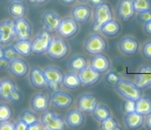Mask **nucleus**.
<instances>
[{
    "mask_svg": "<svg viewBox=\"0 0 151 130\" xmlns=\"http://www.w3.org/2000/svg\"><path fill=\"white\" fill-rule=\"evenodd\" d=\"M114 86L116 91L124 98L137 101L142 96V89H140L136 84L132 83L127 79H121Z\"/></svg>",
    "mask_w": 151,
    "mask_h": 130,
    "instance_id": "nucleus-1",
    "label": "nucleus"
},
{
    "mask_svg": "<svg viewBox=\"0 0 151 130\" xmlns=\"http://www.w3.org/2000/svg\"><path fill=\"white\" fill-rule=\"evenodd\" d=\"M111 19H112V13L110 6L107 4L103 3L102 4L95 7L93 29L94 31H100L101 28Z\"/></svg>",
    "mask_w": 151,
    "mask_h": 130,
    "instance_id": "nucleus-2",
    "label": "nucleus"
},
{
    "mask_svg": "<svg viewBox=\"0 0 151 130\" xmlns=\"http://www.w3.org/2000/svg\"><path fill=\"white\" fill-rule=\"evenodd\" d=\"M42 123L47 130L65 129V122L63 120L52 110H44L42 116Z\"/></svg>",
    "mask_w": 151,
    "mask_h": 130,
    "instance_id": "nucleus-3",
    "label": "nucleus"
},
{
    "mask_svg": "<svg viewBox=\"0 0 151 130\" xmlns=\"http://www.w3.org/2000/svg\"><path fill=\"white\" fill-rule=\"evenodd\" d=\"M47 52L52 59H62L68 52V45L61 38H52Z\"/></svg>",
    "mask_w": 151,
    "mask_h": 130,
    "instance_id": "nucleus-4",
    "label": "nucleus"
},
{
    "mask_svg": "<svg viewBox=\"0 0 151 130\" xmlns=\"http://www.w3.org/2000/svg\"><path fill=\"white\" fill-rule=\"evenodd\" d=\"M51 41H52V36L50 31H48L47 29L42 30L41 33L31 42L32 52L37 54L45 53L49 47Z\"/></svg>",
    "mask_w": 151,
    "mask_h": 130,
    "instance_id": "nucleus-5",
    "label": "nucleus"
},
{
    "mask_svg": "<svg viewBox=\"0 0 151 130\" xmlns=\"http://www.w3.org/2000/svg\"><path fill=\"white\" fill-rule=\"evenodd\" d=\"M43 71L46 77L47 85L52 90H56L63 80L64 75L61 71L55 66H47Z\"/></svg>",
    "mask_w": 151,
    "mask_h": 130,
    "instance_id": "nucleus-6",
    "label": "nucleus"
},
{
    "mask_svg": "<svg viewBox=\"0 0 151 130\" xmlns=\"http://www.w3.org/2000/svg\"><path fill=\"white\" fill-rule=\"evenodd\" d=\"M105 47L106 43L105 40L98 35L91 36L89 38H87V40L85 42V49L88 53L93 54L102 53L105 49Z\"/></svg>",
    "mask_w": 151,
    "mask_h": 130,
    "instance_id": "nucleus-7",
    "label": "nucleus"
},
{
    "mask_svg": "<svg viewBox=\"0 0 151 130\" xmlns=\"http://www.w3.org/2000/svg\"><path fill=\"white\" fill-rule=\"evenodd\" d=\"M50 102L58 109H67L71 105L73 98L71 95L65 91H55L50 96Z\"/></svg>",
    "mask_w": 151,
    "mask_h": 130,
    "instance_id": "nucleus-8",
    "label": "nucleus"
},
{
    "mask_svg": "<svg viewBox=\"0 0 151 130\" xmlns=\"http://www.w3.org/2000/svg\"><path fill=\"white\" fill-rule=\"evenodd\" d=\"M16 36L15 25L12 20L0 23V43L7 44L11 42Z\"/></svg>",
    "mask_w": 151,
    "mask_h": 130,
    "instance_id": "nucleus-9",
    "label": "nucleus"
},
{
    "mask_svg": "<svg viewBox=\"0 0 151 130\" xmlns=\"http://www.w3.org/2000/svg\"><path fill=\"white\" fill-rule=\"evenodd\" d=\"M81 84L86 85V86H90L96 84L100 77V73L95 71L91 66H86L83 70L79 71L78 74Z\"/></svg>",
    "mask_w": 151,
    "mask_h": 130,
    "instance_id": "nucleus-10",
    "label": "nucleus"
},
{
    "mask_svg": "<svg viewBox=\"0 0 151 130\" xmlns=\"http://www.w3.org/2000/svg\"><path fill=\"white\" fill-rule=\"evenodd\" d=\"M16 36L19 40H29L31 36V26L29 23L23 17L17 18L14 21Z\"/></svg>",
    "mask_w": 151,
    "mask_h": 130,
    "instance_id": "nucleus-11",
    "label": "nucleus"
},
{
    "mask_svg": "<svg viewBox=\"0 0 151 130\" xmlns=\"http://www.w3.org/2000/svg\"><path fill=\"white\" fill-rule=\"evenodd\" d=\"M78 31V24L73 18H65L61 20L58 27V32L63 37L69 38L74 36Z\"/></svg>",
    "mask_w": 151,
    "mask_h": 130,
    "instance_id": "nucleus-12",
    "label": "nucleus"
},
{
    "mask_svg": "<svg viewBox=\"0 0 151 130\" xmlns=\"http://www.w3.org/2000/svg\"><path fill=\"white\" fill-rule=\"evenodd\" d=\"M98 104L97 98L92 94H86L81 95L79 99H78V107L79 109L83 112L86 113H92L95 107Z\"/></svg>",
    "mask_w": 151,
    "mask_h": 130,
    "instance_id": "nucleus-13",
    "label": "nucleus"
},
{
    "mask_svg": "<svg viewBox=\"0 0 151 130\" xmlns=\"http://www.w3.org/2000/svg\"><path fill=\"white\" fill-rule=\"evenodd\" d=\"M116 11H117L118 16L122 20L129 21L135 13L133 1L132 0H120L116 8Z\"/></svg>",
    "mask_w": 151,
    "mask_h": 130,
    "instance_id": "nucleus-14",
    "label": "nucleus"
},
{
    "mask_svg": "<svg viewBox=\"0 0 151 130\" xmlns=\"http://www.w3.org/2000/svg\"><path fill=\"white\" fill-rule=\"evenodd\" d=\"M135 84L140 89H143L151 84V66H144L138 71Z\"/></svg>",
    "mask_w": 151,
    "mask_h": 130,
    "instance_id": "nucleus-15",
    "label": "nucleus"
},
{
    "mask_svg": "<svg viewBox=\"0 0 151 130\" xmlns=\"http://www.w3.org/2000/svg\"><path fill=\"white\" fill-rule=\"evenodd\" d=\"M42 21L48 31L55 32V31L58 30V27L61 20L60 19L59 16L55 12L48 11L43 14Z\"/></svg>",
    "mask_w": 151,
    "mask_h": 130,
    "instance_id": "nucleus-16",
    "label": "nucleus"
},
{
    "mask_svg": "<svg viewBox=\"0 0 151 130\" xmlns=\"http://www.w3.org/2000/svg\"><path fill=\"white\" fill-rule=\"evenodd\" d=\"M90 66L99 73L106 71L110 67V62L107 57L101 54H96L91 59V65Z\"/></svg>",
    "mask_w": 151,
    "mask_h": 130,
    "instance_id": "nucleus-17",
    "label": "nucleus"
},
{
    "mask_svg": "<svg viewBox=\"0 0 151 130\" xmlns=\"http://www.w3.org/2000/svg\"><path fill=\"white\" fill-rule=\"evenodd\" d=\"M30 82L32 84L33 86H35V88H43L47 85V80L45 74L43 70H42L41 68L35 66L31 69L30 71Z\"/></svg>",
    "mask_w": 151,
    "mask_h": 130,
    "instance_id": "nucleus-18",
    "label": "nucleus"
},
{
    "mask_svg": "<svg viewBox=\"0 0 151 130\" xmlns=\"http://www.w3.org/2000/svg\"><path fill=\"white\" fill-rule=\"evenodd\" d=\"M8 69L13 75L17 77H23L28 72L29 66L24 60L17 58L10 61Z\"/></svg>",
    "mask_w": 151,
    "mask_h": 130,
    "instance_id": "nucleus-19",
    "label": "nucleus"
},
{
    "mask_svg": "<svg viewBox=\"0 0 151 130\" xmlns=\"http://www.w3.org/2000/svg\"><path fill=\"white\" fill-rule=\"evenodd\" d=\"M119 48L125 54H133L137 51L138 42L132 37H124L119 41Z\"/></svg>",
    "mask_w": 151,
    "mask_h": 130,
    "instance_id": "nucleus-20",
    "label": "nucleus"
},
{
    "mask_svg": "<svg viewBox=\"0 0 151 130\" xmlns=\"http://www.w3.org/2000/svg\"><path fill=\"white\" fill-rule=\"evenodd\" d=\"M17 88L15 86V84L9 79H5L1 81L0 84V97L4 100L11 101L12 94Z\"/></svg>",
    "mask_w": 151,
    "mask_h": 130,
    "instance_id": "nucleus-21",
    "label": "nucleus"
},
{
    "mask_svg": "<svg viewBox=\"0 0 151 130\" xmlns=\"http://www.w3.org/2000/svg\"><path fill=\"white\" fill-rule=\"evenodd\" d=\"M90 16H91V10L87 5H85V4L77 5L73 11V19L76 22H79L81 24L86 22L89 19Z\"/></svg>",
    "mask_w": 151,
    "mask_h": 130,
    "instance_id": "nucleus-22",
    "label": "nucleus"
},
{
    "mask_svg": "<svg viewBox=\"0 0 151 130\" xmlns=\"http://www.w3.org/2000/svg\"><path fill=\"white\" fill-rule=\"evenodd\" d=\"M124 122H125V125L127 126V128H129V129H137L140 128L143 123L142 115H141L136 111L128 113L125 116Z\"/></svg>",
    "mask_w": 151,
    "mask_h": 130,
    "instance_id": "nucleus-23",
    "label": "nucleus"
},
{
    "mask_svg": "<svg viewBox=\"0 0 151 130\" xmlns=\"http://www.w3.org/2000/svg\"><path fill=\"white\" fill-rule=\"evenodd\" d=\"M84 116L82 115L81 111L78 109H72L67 115L66 122L68 125L72 128H77L83 124Z\"/></svg>",
    "mask_w": 151,
    "mask_h": 130,
    "instance_id": "nucleus-24",
    "label": "nucleus"
},
{
    "mask_svg": "<svg viewBox=\"0 0 151 130\" xmlns=\"http://www.w3.org/2000/svg\"><path fill=\"white\" fill-rule=\"evenodd\" d=\"M31 104L35 111H44L48 106V97L42 93L35 94L32 98Z\"/></svg>",
    "mask_w": 151,
    "mask_h": 130,
    "instance_id": "nucleus-25",
    "label": "nucleus"
},
{
    "mask_svg": "<svg viewBox=\"0 0 151 130\" xmlns=\"http://www.w3.org/2000/svg\"><path fill=\"white\" fill-rule=\"evenodd\" d=\"M136 112L142 116H147L151 113V100L148 97L141 96L136 101Z\"/></svg>",
    "mask_w": 151,
    "mask_h": 130,
    "instance_id": "nucleus-26",
    "label": "nucleus"
},
{
    "mask_svg": "<svg viewBox=\"0 0 151 130\" xmlns=\"http://www.w3.org/2000/svg\"><path fill=\"white\" fill-rule=\"evenodd\" d=\"M13 47L16 49L18 54L23 56H29L32 52L31 42L29 40H19L14 43Z\"/></svg>",
    "mask_w": 151,
    "mask_h": 130,
    "instance_id": "nucleus-27",
    "label": "nucleus"
},
{
    "mask_svg": "<svg viewBox=\"0 0 151 130\" xmlns=\"http://www.w3.org/2000/svg\"><path fill=\"white\" fill-rule=\"evenodd\" d=\"M62 83L64 85L69 89H75L78 88L81 84V79L78 76V74H75L73 72H68L63 76Z\"/></svg>",
    "mask_w": 151,
    "mask_h": 130,
    "instance_id": "nucleus-28",
    "label": "nucleus"
},
{
    "mask_svg": "<svg viewBox=\"0 0 151 130\" xmlns=\"http://www.w3.org/2000/svg\"><path fill=\"white\" fill-rule=\"evenodd\" d=\"M9 13L16 18L23 17L26 13V5L22 1H14L9 7Z\"/></svg>",
    "mask_w": 151,
    "mask_h": 130,
    "instance_id": "nucleus-29",
    "label": "nucleus"
},
{
    "mask_svg": "<svg viewBox=\"0 0 151 130\" xmlns=\"http://www.w3.org/2000/svg\"><path fill=\"white\" fill-rule=\"evenodd\" d=\"M86 66H87L86 59L82 55H75V56L72 57L68 61L69 68L73 71H81Z\"/></svg>",
    "mask_w": 151,
    "mask_h": 130,
    "instance_id": "nucleus-30",
    "label": "nucleus"
},
{
    "mask_svg": "<svg viewBox=\"0 0 151 130\" xmlns=\"http://www.w3.org/2000/svg\"><path fill=\"white\" fill-rule=\"evenodd\" d=\"M100 31H101L104 35H105V36H116V34H118L119 31H120V25H119V24H118L116 21L111 19V21L107 22V23L101 28Z\"/></svg>",
    "mask_w": 151,
    "mask_h": 130,
    "instance_id": "nucleus-31",
    "label": "nucleus"
},
{
    "mask_svg": "<svg viewBox=\"0 0 151 130\" xmlns=\"http://www.w3.org/2000/svg\"><path fill=\"white\" fill-rule=\"evenodd\" d=\"M93 112V116L96 118V120L102 121L107 117L111 116V112L108 107H106L104 104H97L95 107Z\"/></svg>",
    "mask_w": 151,
    "mask_h": 130,
    "instance_id": "nucleus-32",
    "label": "nucleus"
},
{
    "mask_svg": "<svg viewBox=\"0 0 151 130\" xmlns=\"http://www.w3.org/2000/svg\"><path fill=\"white\" fill-rule=\"evenodd\" d=\"M100 129L103 130H119L121 128L118 126L116 121L111 116H109L100 121Z\"/></svg>",
    "mask_w": 151,
    "mask_h": 130,
    "instance_id": "nucleus-33",
    "label": "nucleus"
},
{
    "mask_svg": "<svg viewBox=\"0 0 151 130\" xmlns=\"http://www.w3.org/2000/svg\"><path fill=\"white\" fill-rule=\"evenodd\" d=\"M134 10L137 12H142L151 9V0H132Z\"/></svg>",
    "mask_w": 151,
    "mask_h": 130,
    "instance_id": "nucleus-34",
    "label": "nucleus"
},
{
    "mask_svg": "<svg viewBox=\"0 0 151 130\" xmlns=\"http://www.w3.org/2000/svg\"><path fill=\"white\" fill-rule=\"evenodd\" d=\"M11 108L6 104H0V121H4L12 117Z\"/></svg>",
    "mask_w": 151,
    "mask_h": 130,
    "instance_id": "nucleus-35",
    "label": "nucleus"
},
{
    "mask_svg": "<svg viewBox=\"0 0 151 130\" xmlns=\"http://www.w3.org/2000/svg\"><path fill=\"white\" fill-rule=\"evenodd\" d=\"M4 56L5 59H7L9 61H12L13 59H17L18 56L17 52L16 51V49L13 47V46H9L6 48L4 49Z\"/></svg>",
    "mask_w": 151,
    "mask_h": 130,
    "instance_id": "nucleus-36",
    "label": "nucleus"
},
{
    "mask_svg": "<svg viewBox=\"0 0 151 130\" xmlns=\"http://www.w3.org/2000/svg\"><path fill=\"white\" fill-rule=\"evenodd\" d=\"M21 119L23 121H25L28 125L38 121V119H37L35 114L31 111H29V110H26V111L23 112V114L21 116Z\"/></svg>",
    "mask_w": 151,
    "mask_h": 130,
    "instance_id": "nucleus-37",
    "label": "nucleus"
},
{
    "mask_svg": "<svg viewBox=\"0 0 151 130\" xmlns=\"http://www.w3.org/2000/svg\"><path fill=\"white\" fill-rule=\"evenodd\" d=\"M121 79L120 76L114 71H109L105 76V80L106 82L111 85H115L119 80Z\"/></svg>",
    "mask_w": 151,
    "mask_h": 130,
    "instance_id": "nucleus-38",
    "label": "nucleus"
},
{
    "mask_svg": "<svg viewBox=\"0 0 151 130\" xmlns=\"http://www.w3.org/2000/svg\"><path fill=\"white\" fill-rule=\"evenodd\" d=\"M124 110L126 114L136 111V101L132 99L125 98L124 102Z\"/></svg>",
    "mask_w": 151,
    "mask_h": 130,
    "instance_id": "nucleus-39",
    "label": "nucleus"
},
{
    "mask_svg": "<svg viewBox=\"0 0 151 130\" xmlns=\"http://www.w3.org/2000/svg\"><path fill=\"white\" fill-rule=\"evenodd\" d=\"M138 20L142 24H146L151 20V9L138 13Z\"/></svg>",
    "mask_w": 151,
    "mask_h": 130,
    "instance_id": "nucleus-40",
    "label": "nucleus"
},
{
    "mask_svg": "<svg viewBox=\"0 0 151 130\" xmlns=\"http://www.w3.org/2000/svg\"><path fill=\"white\" fill-rule=\"evenodd\" d=\"M0 130H15V123L9 120L0 121Z\"/></svg>",
    "mask_w": 151,
    "mask_h": 130,
    "instance_id": "nucleus-41",
    "label": "nucleus"
},
{
    "mask_svg": "<svg viewBox=\"0 0 151 130\" xmlns=\"http://www.w3.org/2000/svg\"><path fill=\"white\" fill-rule=\"evenodd\" d=\"M142 54L145 58L151 59V41L144 44L142 47Z\"/></svg>",
    "mask_w": 151,
    "mask_h": 130,
    "instance_id": "nucleus-42",
    "label": "nucleus"
},
{
    "mask_svg": "<svg viewBox=\"0 0 151 130\" xmlns=\"http://www.w3.org/2000/svg\"><path fill=\"white\" fill-rule=\"evenodd\" d=\"M28 126L29 125L25 121L20 119L15 123V130H28Z\"/></svg>",
    "mask_w": 151,
    "mask_h": 130,
    "instance_id": "nucleus-43",
    "label": "nucleus"
},
{
    "mask_svg": "<svg viewBox=\"0 0 151 130\" xmlns=\"http://www.w3.org/2000/svg\"><path fill=\"white\" fill-rule=\"evenodd\" d=\"M42 129V125L39 122V121H35L28 126V130H41Z\"/></svg>",
    "mask_w": 151,
    "mask_h": 130,
    "instance_id": "nucleus-44",
    "label": "nucleus"
},
{
    "mask_svg": "<svg viewBox=\"0 0 151 130\" xmlns=\"http://www.w3.org/2000/svg\"><path fill=\"white\" fill-rule=\"evenodd\" d=\"M9 64H10V61H9L8 59H5L4 57V58H1V59H0V69H1V70L8 69Z\"/></svg>",
    "mask_w": 151,
    "mask_h": 130,
    "instance_id": "nucleus-45",
    "label": "nucleus"
},
{
    "mask_svg": "<svg viewBox=\"0 0 151 130\" xmlns=\"http://www.w3.org/2000/svg\"><path fill=\"white\" fill-rule=\"evenodd\" d=\"M89 2H90V4H91L93 6L97 7V6L102 4L104 3V0H89Z\"/></svg>",
    "mask_w": 151,
    "mask_h": 130,
    "instance_id": "nucleus-46",
    "label": "nucleus"
},
{
    "mask_svg": "<svg viewBox=\"0 0 151 130\" xmlns=\"http://www.w3.org/2000/svg\"><path fill=\"white\" fill-rule=\"evenodd\" d=\"M144 29L149 35H151V20L150 22L144 24Z\"/></svg>",
    "mask_w": 151,
    "mask_h": 130,
    "instance_id": "nucleus-47",
    "label": "nucleus"
},
{
    "mask_svg": "<svg viewBox=\"0 0 151 130\" xmlns=\"http://www.w3.org/2000/svg\"><path fill=\"white\" fill-rule=\"evenodd\" d=\"M146 126L149 129H151V113L149 115H147V118H146Z\"/></svg>",
    "mask_w": 151,
    "mask_h": 130,
    "instance_id": "nucleus-48",
    "label": "nucleus"
},
{
    "mask_svg": "<svg viewBox=\"0 0 151 130\" xmlns=\"http://www.w3.org/2000/svg\"><path fill=\"white\" fill-rule=\"evenodd\" d=\"M47 0H29L30 3L35 4H43L45 3Z\"/></svg>",
    "mask_w": 151,
    "mask_h": 130,
    "instance_id": "nucleus-49",
    "label": "nucleus"
},
{
    "mask_svg": "<svg viewBox=\"0 0 151 130\" xmlns=\"http://www.w3.org/2000/svg\"><path fill=\"white\" fill-rule=\"evenodd\" d=\"M61 1L65 4H73L75 2V0H61Z\"/></svg>",
    "mask_w": 151,
    "mask_h": 130,
    "instance_id": "nucleus-50",
    "label": "nucleus"
},
{
    "mask_svg": "<svg viewBox=\"0 0 151 130\" xmlns=\"http://www.w3.org/2000/svg\"><path fill=\"white\" fill-rule=\"evenodd\" d=\"M4 48H2V47H0V59L1 58H4Z\"/></svg>",
    "mask_w": 151,
    "mask_h": 130,
    "instance_id": "nucleus-51",
    "label": "nucleus"
},
{
    "mask_svg": "<svg viewBox=\"0 0 151 130\" xmlns=\"http://www.w3.org/2000/svg\"><path fill=\"white\" fill-rule=\"evenodd\" d=\"M14 1H23V0H14Z\"/></svg>",
    "mask_w": 151,
    "mask_h": 130,
    "instance_id": "nucleus-52",
    "label": "nucleus"
},
{
    "mask_svg": "<svg viewBox=\"0 0 151 130\" xmlns=\"http://www.w3.org/2000/svg\"><path fill=\"white\" fill-rule=\"evenodd\" d=\"M80 1H87V0H80Z\"/></svg>",
    "mask_w": 151,
    "mask_h": 130,
    "instance_id": "nucleus-53",
    "label": "nucleus"
},
{
    "mask_svg": "<svg viewBox=\"0 0 151 130\" xmlns=\"http://www.w3.org/2000/svg\"><path fill=\"white\" fill-rule=\"evenodd\" d=\"M0 84H1V81H0Z\"/></svg>",
    "mask_w": 151,
    "mask_h": 130,
    "instance_id": "nucleus-54",
    "label": "nucleus"
}]
</instances>
